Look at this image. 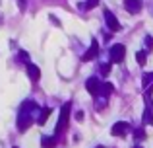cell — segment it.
Instances as JSON below:
<instances>
[{"label":"cell","instance_id":"obj_1","mask_svg":"<svg viewBox=\"0 0 153 148\" xmlns=\"http://www.w3.org/2000/svg\"><path fill=\"white\" fill-rule=\"evenodd\" d=\"M70 107H72V103L68 101V103H64L62 109H60L58 123H56V134H60V133H62V131L68 127V119H70Z\"/></svg>","mask_w":153,"mask_h":148},{"label":"cell","instance_id":"obj_2","mask_svg":"<svg viewBox=\"0 0 153 148\" xmlns=\"http://www.w3.org/2000/svg\"><path fill=\"white\" fill-rule=\"evenodd\" d=\"M124 57H126V47H124V45L116 43V45L111 47V62L118 65V62L124 61Z\"/></svg>","mask_w":153,"mask_h":148},{"label":"cell","instance_id":"obj_3","mask_svg":"<svg viewBox=\"0 0 153 148\" xmlns=\"http://www.w3.org/2000/svg\"><path fill=\"white\" fill-rule=\"evenodd\" d=\"M103 16H105V23H107L108 29L114 31V33H116V31H120V22L116 20V16L112 14L111 10H105V12H103Z\"/></svg>","mask_w":153,"mask_h":148},{"label":"cell","instance_id":"obj_4","mask_svg":"<svg viewBox=\"0 0 153 148\" xmlns=\"http://www.w3.org/2000/svg\"><path fill=\"white\" fill-rule=\"evenodd\" d=\"M99 88H101V82H99V78H95V76L87 78V82H85V90L89 92L91 95H95V98H97V95H99Z\"/></svg>","mask_w":153,"mask_h":148},{"label":"cell","instance_id":"obj_5","mask_svg":"<svg viewBox=\"0 0 153 148\" xmlns=\"http://www.w3.org/2000/svg\"><path fill=\"white\" fill-rule=\"evenodd\" d=\"M128 131H130V125H128V123H124V121H118V123H114V125H112L111 133H112V137H124Z\"/></svg>","mask_w":153,"mask_h":148},{"label":"cell","instance_id":"obj_6","mask_svg":"<svg viewBox=\"0 0 153 148\" xmlns=\"http://www.w3.org/2000/svg\"><path fill=\"white\" fill-rule=\"evenodd\" d=\"M124 8L128 14H138L142 10V0H124Z\"/></svg>","mask_w":153,"mask_h":148},{"label":"cell","instance_id":"obj_7","mask_svg":"<svg viewBox=\"0 0 153 148\" xmlns=\"http://www.w3.org/2000/svg\"><path fill=\"white\" fill-rule=\"evenodd\" d=\"M97 53H99V43L93 39V43H91L89 51H87V53L83 55V59H82V61H85V62H87V61H91V59H95V57H97Z\"/></svg>","mask_w":153,"mask_h":148},{"label":"cell","instance_id":"obj_8","mask_svg":"<svg viewBox=\"0 0 153 148\" xmlns=\"http://www.w3.org/2000/svg\"><path fill=\"white\" fill-rule=\"evenodd\" d=\"M27 74H29V78L33 80V82H37V80L41 78V70H39V66H35L33 62H27Z\"/></svg>","mask_w":153,"mask_h":148},{"label":"cell","instance_id":"obj_9","mask_svg":"<svg viewBox=\"0 0 153 148\" xmlns=\"http://www.w3.org/2000/svg\"><path fill=\"white\" fill-rule=\"evenodd\" d=\"M112 84H108V82H101V88H99V95L101 98H108V95L112 94Z\"/></svg>","mask_w":153,"mask_h":148},{"label":"cell","instance_id":"obj_10","mask_svg":"<svg viewBox=\"0 0 153 148\" xmlns=\"http://www.w3.org/2000/svg\"><path fill=\"white\" fill-rule=\"evenodd\" d=\"M151 84H153V72H143V78H142V86H143V88L147 90V88H149Z\"/></svg>","mask_w":153,"mask_h":148},{"label":"cell","instance_id":"obj_11","mask_svg":"<svg viewBox=\"0 0 153 148\" xmlns=\"http://www.w3.org/2000/svg\"><path fill=\"white\" fill-rule=\"evenodd\" d=\"M136 61H138L140 66H143L147 62V53L146 51H138V53H136Z\"/></svg>","mask_w":153,"mask_h":148},{"label":"cell","instance_id":"obj_12","mask_svg":"<svg viewBox=\"0 0 153 148\" xmlns=\"http://www.w3.org/2000/svg\"><path fill=\"white\" fill-rule=\"evenodd\" d=\"M41 144H43V148H52V146L56 144V138L54 137H43Z\"/></svg>","mask_w":153,"mask_h":148},{"label":"cell","instance_id":"obj_13","mask_svg":"<svg viewBox=\"0 0 153 148\" xmlns=\"http://www.w3.org/2000/svg\"><path fill=\"white\" fill-rule=\"evenodd\" d=\"M51 115V107H45V109L41 111V115H39V125H45V121L49 119Z\"/></svg>","mask_w":153,"mask_h":148},{"label":"cell","instance_id":"obj_14","mask_svg":"<svg viewBox=\"0 0 153 148\" xmlns=\"http://www.w3.org/2000/svg\"><path fill=\"white\" fill-rule=\"evenodd\" d=\"M134 138H136V140H143V138H146V131H143L142 127H140V129H136L134 131Z\"/></svg>","mask_w":153,"mask_h":148},{"label":"cell","instance_id":"obj_15","mask_svg":"<svg viewBox=\"0 0 153 148\" xmlns=\"http://www.w3.org/2000/svg\"><path fill=\"white\" fill-rule=\"evenodd\" d=\"M146 49L147 51H153V37H151V35H147V37H146Z\"/></svg>","mask_w":153,"mask_h":148},{"label":"cell","instance_id":"obj_16","mask_svg":"<svg viewBox=\"0 0 153 148\" xmlns=\"http://www.w3.org/2000/svg\"><path fill=\"white\" fill-rule=\"evenodd\" d=\"M111 72V62H103L101 65V74H108Z\"/></svg>","mask_w":153,"mask_h":148},{"label":"cell","instance_id":"obj_17","mask_svg":"<svg viewBox=\"0 0 153 148\" xmlns=\"http://www.w3.org/2000/svg\"><path fill=\"white\" fill-rule=\"evenodd\" d=\"M103 107H107V98L97 99V109H103Z\"/></svg>","mask_w":153,"mask_h":148},{"label":"cell","instance_id":"obj_18","mask_svg":"<svg viewBox=\"0 0 153 148\" xmlns=\"http://www.w3.org/2000/svg\"><path fill=\"white\" fill-rule=\"evenodd\" d=\"M51 22H52V23H54V26H60V22H58V20H56V18H54V16H51Z\"/></svg>","mask_w":153,"mask_h":148},{"label":"cell","instance_id":"obj_19","mask_svg":"<svg viewBox=\"0 0 153 148\" xmlns=\"http://www.w3.org/2000/svg\"><path fill=\"white\" fill-rule=\"evenodd\" d=\"M76 119H78V121H82V119H83V113H82V111H78V113H76Z\"/></svg>","mask_w":153,"mask_h":148},{"label":"cell","instance_id":"obj_20","mask_svg":"<svg viewBox=\"0 0 153 148\" xmlns=\"http://www.w3.org/2000/svg\"><path fill=\"white\" fill-rule=\"evenodd\" d=\"M134 148H142V146H134Z\"/></svg>","mask_w":153,"mask_h":148},{"label":"cell","instance_id":"obj_21","mask_svg":"<svg viewBox=\"0 0 153 148\" xmlns=\"http://www.w3.org/2000/svg\"><path fill=\"white\" fill-rule=\"evenodd\" d=\"M97 148H103V146H97Z\"/></svg>","mask_w":153,"mask_h":148},{"label":"cell","instance_id":"obj_22","mask_svg":"<svg viewBox=\"0 0 153 148\" xmlns=\"http://www.w3.org/2000/svg\"><path fill=\"white\" fill-rule=\"evenodd\" d=\"M14 148H18V146H14Z\"/></svg>","mask_w":153,"mask_h":148}]
</instances>
